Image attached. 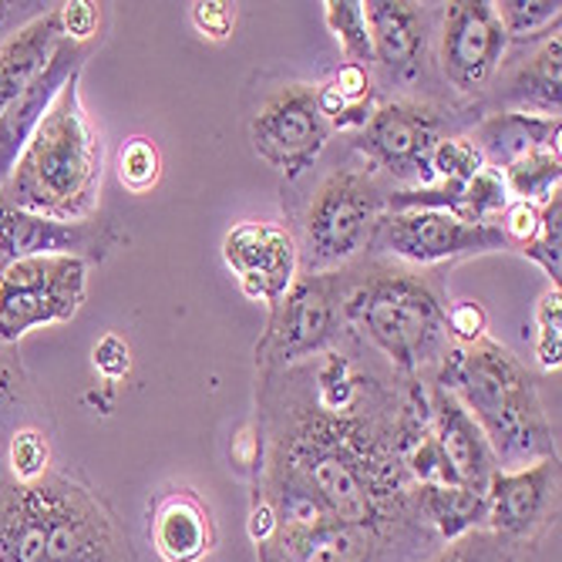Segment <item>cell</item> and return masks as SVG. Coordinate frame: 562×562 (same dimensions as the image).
Returning a JSON list of instances; mask_svg holds the SVG:
<instances>
[{"mask_svg": "<svg viewBox=\"0 0 562 562\" xmlns=\"http://www.w3.org/2000/svg\"><path fill=\"white\" fill-rule=\"evenodd\" d=\"M286 412H267L260 428V462L293 472L314 488L327 513L347 526H387L418 519L415 482L394 445V418L361 407L330 415L303 397Z\"/></svg>", "mask_w": 562, "mask_h": 562, "instance_id": "1", "label": "cell"}, {"mask_svg": "<svg viewBox=\"0 0 562 562\" xmlns=\"http://www.w3.org/2000/svg\"><path fill=\"white\" fill-rule=\"evenodd\" d=\"M431 384L451 391L475 418L498 472H516L546 458H559L532 374L498 340L482 337L475 344H454Z\"/></svg>", "mask_w": 562, "mask_h": 562, "instance_id": "2", "label": "cell"}, {"mask_svg": "<svg viewBox=\"0 0 562 562\" xmlns=\"http://www.w3.org/2000/svg\"><path fill=\"white\" fill-rule=\"evenodd\" d=\"M101 166L105 145L85 112L81 75H75L0 186V202L61 223H85L98 213Z\"/></svg>", "mask_w": 562, "mask_h": 562, "instance_id": "3", "label": "cell"}, {"mask_svg": "<svg viewBox=\"0 0 562 562\" xmlns=\"http://www.w3.org/2000/svg\"><path fill=\"white\" fill-rule=\"evenodd\" d=\"M344 314L347 330H357L381 357H387L394 374L407 378V384H422L428 374L435 381L454 347L441 283L394 260L357 263Z\"/></svg>", "mask_w": 562, "mask_h": 562, "instance_id": "4", "label": "cell"}, {"mask_svg": "<svg viewBox=\"0 0 562 562\" xmlns=\"http://www.w3.org/2000/svg\"><path fill=\"white\" fill-rule=\"evenodd\" d=\"M387 189L374 169H334L314 192L303 220L300 270L334 273L357 260L371 246L378 220L387 210Z\"/></svg>", "mask_w": 562, "mask_h": 562, "instance_id": "5", "label": "cell"}, {"mask_svg": "<svg viewBox=\"0 0 562 562\" xmlns=\"http://www.w3.org/2000/svg\"><path fill=\"white\" fill-rule=\"evenodd\" d=\"M357 267L334 273H303L293 280L286 296L270 311L257 357L263 371H283L306 357L327 353L347 330V293L353 286Z\"/></svg>", "mask_w": 562, "mask_h": 562, "instance_id": "6", "label": "cell"}, {"mask_svg": "<svg viewBox=\"0 0 562 562\" xmlns=\"http://www.w3.org/2000/svg\"><path fill=\"white\" fill-rule=\"evenodd\" d=\"M88 293V263L78 257H27L0 273V344L71 321Z\"/></svg>", "mask_w": 562, "mask_h": 562, "instance_id": "7", "label": "cell"}, {"mask_svg": "<svg viewBox=\"0 0 562 562\" xmlns=\"http://www.w3.org/2000/svg\"><path fill=\"white\" fill-rule=\"evenodd\" d=\"M260 549V562H422L438 549V536L422 522L387 526H347L330 522L300 539H270Z\"/></svg>", "mask_w": 562, "mask_h": 562, "instance_id": "8", "label": "cell"}, {"mask_svg": "<svg viewBox=\"0 0 562 562\" xmlns=\"http://www.w3.org/2000/svg\"><path fill=\"white\" fill-rule=\"evenodd\" d=\"M451 115L431 101H384L374 109L368 125L353 132V148L374 166L401 182H415V189L431 186V151L448 138Z\"/></svg>", "mask_w": 562, "mask_h": 562, "instance_id": "9", "label": "cell"}, {"mask_svg": "<svg viewBox=\"0 0 562 562\" xmlns=\"http://www.w3.org/2000/svg\"><path fill=\"white\" fill-rule=\"evenodd\" d=\"M371 246L381 257L407 267H435L445 260L482 257L508 249L498 226H479L458 220L448 210H394L378 220Z\"/></svg>", "mask_w": 562, "mask_h": 562, "instance_id": "10", "label": "cell"}, {"mask_svg": "<svg viewBox=\"0 0 562 562\" xmlns=\"http://www.w3.org/2000/svg\"><path fill=\"white\" fill-rule=\"evenodd\" d=\"M334 128L321 115L317 88L290 81L280 85L249 122V138L257 156L286 179H300L327 148Z\"/></svg>", "mask_w": 562, "mask_h": 562, "instance_id": "11", "label": "cell"}, {"mask_svg": "<svg viewBox=\"0 0 562 562\" xmlns=\"http://www.w3.org/2000/svg\"><path fill=\"white\" fill-rule=\"evenodd\" d=\"M508 37L495 21L488 0H454L441 18L438 61L445 81L458 94H479L498 75Z\"/></svg>", "mask_w": 562, "mask_h": 562, "instance_id": "12", "label": "cell"}, {"mask_svg": "<svg viewBox=\"0 0 562 562\" xmlns=\"http://www.w3.org/2000/svg\"><path fill=\"white\" fill-rule=\"evenodd\" d=\"M559 516V458L495 472L485 488V529L529 549Z\"/></svg>", "mask_w": 562, "mask_h": 562, "instance_id": "13", "label": "cell"}, {"mask_svg": "<svg viewBox=\"0 0 562 562\" xmlns=\"http://www.w3.org/2000/svg\"><path fill=\"white\" fill-rule=\"evenodd\" d=\"M223 263L233 270L243 293L267 311H273L300 277L296 239L283 226L257 220L236 223L223 236Z\"/></svg>", "mask_w": 562, "mask_h": 562, "instance_id": "14", "label": "cell"}, {"mask_svg": "<svg viewBox=\"0 0 562 562\" xmlns=\"http://www.w3.org/2000/svg\"><path fill=\"white\" fill-rule=\"evenodd\" d=\"M115 243L119 233L109 223H61L0 202V263L4 267L27 257H78L91 263L105 260Z\"/></svg>", "mask_w": 562, "mask_h": 562, "instance_id": "15", "label": "cell"}, {"mask_svg": "<svg viewBox=\"0 0 562 562\" xmlns=\"http://www.w3.org/2000/svg\"><path fill=\"white\" fill-rule=\"evenodd\" d=\"M85 58H88V44H75V41L61 37L58 47L50 50L47 65L37 71V78L11 101V105L4 109V115H0V186L8 182L18 156L31 142V135L41 125V119L47 115V109L55 105L61 88L75 75H81Z\"/></svg>", "mask_w": 562, "mask_h": 562, "instance_id": "16", "label": "cell"}, {"mask_svg": "<svg viewBox=\"0 0 562 562\" xmlns=\"http://www.w3.org/2000/svg\"><path fill=\"white\" fill-rule=\"evenodd\" d=\"M364 18L374 47V68L394 85L415 81L428 58V11L407 0H368Z\"/></svg>", "mask_w": 562, "mask_h": 562, "instance_id": "17", "label": "cell"}, {"mask_svg": "<svg viewBox=\"0 0 562 562\" xmlns=\"http://www.w3.org/2000/svg\"><path fill=\"white\" fill-rule=\"evenodd\" d=\"M428 425H431L438 448L448 458L451 472L458 475V482L485 495L488 479L498 472L495 454H492L482 428L475 425V418L458 404V397L451 391H445L438 384H428Z\"/></svg>", "mask_w": 562, "mask_h": 562, "instance_id": "18", "label": "cell"}, {"mask_svg": "<svg viewBox=\"0 0 562 562\" xmlns=\"http://www.w3.org/2000/svg\"><path fill=\"white\" fill-rule=\"evenodd\" d=\"M148 539L162 562H202L216 549V522L195 488L156 495L148 513Z\"/></svg>", "mask_w": 562, "mask_h": 562, "instance_id": "19", "label": "cell"}, {"mask_svg": "<svg viewBox=\"0 0 562 562\" xmlns=\"http://www.w3.org/2000/svg\"><path fill=\"white\" fill-rule=\"evenodd\" d=\"M58 41H61L58 8L34 14L27 24L14 27L0 41V115L37 78V71L47 65Z\"/></svg>", "mask_w": 562, "mask_h": 562, "instance_id": "20", "label": "cell"}, {"mask_svg": "<svg viewBox=\"0 0 562 562\" xmlns=\"http://www.w3.org/2000/svg\"><path fill=\"white\" fill-rule=\"evenodd\" d=\"M469 142L482 151L485 166L502 172L536 148L559 151V119L529 115V112H498V115H488L472 132Z\"/></svg>", "mask_w": 562, "mask_h": 562, "instance_id": "21", "label": "cell"}, {"mask_svg": "<svg viewBox=\"0 0 562 562\" xmlns=\"http://www.w3.org/2000/svg\"><path fill=\"white\" fill-rule=\"evenodd\" d=\"M559 85H562V41L559 34L546 37L532 58L519 61V68L508 75L502 91L508 112H529L559 119Z\"/></svg>", "mask_w": 562, "mask_h": 562, "instance_id": "22", "label": "cell"}, {"mask_svg": "<svg viewBox=\"0 0 562 562\" xmlns=\"http://www.w3.org/2000/svg\"><path fill=\"white\" fill-rule=\"evenodd\" d=\"M415 513L438 542L485 529V495L465 485H415Z\"/></svg>", "mask_w": 562, "mask_h": 562, "instance_id": "23", "label": "cell"}, {"mask_svg": "<svg viewBox=\"0 0 562 562\" xmlns=\"http://www.w3.org/2000/svg\"><path fill=\"white\" fill-rule=\"evenodd\" d=\"M317 105L334 132H361L378 109L371 68L340 65V71L317 88Z\"/></svg>", "mask_w": 562, "mask_h": 562, "instance_id": "24", "label": "cell"}, {"mask_svg": "<svg viewBox=\"0 0 562 562\" xmlns=\"http://www.w3.org/2000/svg\"><path fill=\"white\" fill-rule=\"evenodd\" d=\"M505 189L513 199L529 202V206L542 210L552 195H559V179H562V159L552 148H536L529 156H522L519 162H513L508 169H502Z\"/></svg>", "mask_w": 562, "mask_h": 562, "instance_id": "25", "label": "cell"}, {"mask_svg": "<svg viewBox=\"0 0 562 562\" xmlns=\"http://www.w3.org/2000/svg\"><path fill=\"white\" fill-rule=\"evenodd\" d=\"M498 27L508 41H529V37H552L559 34L562 4L559 0H498L492 4Z\"/></svg>", "mask_w": 562, "mask_h": 562, "instance_id": "26", "label": "cell"}, {"mask_svg": "<svg viewBox=\"0 0 562 562\" xmlns=\"http://www.w3.org/2000/svg\"><path fill=\"white\" fill-rule=\"evenodd\" d=\"M324 18L344 50V65L374 68V47H371V31L361 0H327Z\"/></svg>", "mask_w": 562, "mask_h": 562, "instance_id": "27", "label": "cell"}, {"mask_svg": "<svg viewBox=\"0 0 562 562\" xmlns=\"http://www.w3.org/2000/svg\"><path fill=\"white\" fill-rule=\"evenodd\" d=\"M508 202H513V195H508V189H505L502 172L492 166H482L465 182V189L458 192L454 216L465 220V223H479V226H498V216L505 213Z\"/></svg>", "mask_w": 562, "mask_h": 562, "instance_id": "28", "label": "cell"}, {"mask_svg": "<svg viewBox=\"0 0 562 562\" xmlns=\"http://www.w3.org/2000/svg\"><path fill=\"white\" fill-rule=\"evenodd\" d=\"M526 549L508 542L488 529L465 532L462 539H451L448 546H438L428 559L422 562H519Z\"/></svg>", "mask_w": 562, "mask_h": 562, "instance_id": "29", "label": "cell"}, {"mask_svg": "<svg viewBox=\"0 0 562 562\" xmlns=\"http://www.w3.org/2000/svg\"><path fill=\"white\" fill-rule=\"evenodd\" d=\"M519 252L536 260L546 270V277L552 280V286L559 290V283H562V263H559L562 260V192L552 195L539 210V229Z\"/></svg>", "mask_w": 562, "mask_h": 562, "instance_id": "30", "label": "cell"}, {"mask_svg": "<svg viewBox=\"0 0 562 562\" xmlns=\"http://www.w3.org/2000/svg\"><path fill=\"white\" fill-rule=\"evenodd\" d=\"M50 472V445L37 428H18L8 445V475L21 485H31Z\"/></svg>", "mask_w": 562, "mask_h": 562, "instance_id": "31", "label": "cell"}, {"mask_svg": "<svg viewBox=\"0 0 562 562\" xmlns=\"http://www.w3.org/2000/svg\"><path fill=\"white\" fill-rule=\"evenodd\" d=\"M119 176L132 192H148L162 176L159 145L151 138H142V135L128 138L122 145V156H119Z\"/></svg>", "mask_w": 562, "mask_h": 562, "instance_id": "32", "label": "cell"}, {"mask_svg": "<svg viewBox=\"0 0 562 562\" xmlns=\"http://www.w3.org/2000/svg\"><path fill=\"white\" fill-rule=\"evenodd\" d=\"M536 357L546 371L562 364V293L555 286L536 306Z\"/></svg>", "mask_w": 562, "mask_h": 562, "instance_id": "33", "label": "cell"}, {"mask_svg": "<svg viewBox=\"0 0 562 562\" xmlns=\"http://www.w3.org/2000/svg\"><path fill=\"white\" fill-rule=\"evenodd\" d=\"M488 330V317L479 303L472 300H462V303H448V334H451V344H475Z\"/></svg>", "mask_w": 562, "mask_h": 562, "instance_id": "34", "label": "cell"}, {"mask_svg": "<svg viewBox=\"0 0 562 562\" xmlns=\"http://www.w3.org/2000/svg\"><path fill=\"white\" fill-rule=\"evenodd\" d=\"M498 229H502L508 249H522L536 236V229H539V210L529 206V202L513 199L505 206V213L498 216Z\"/></svg>", "mask_w": 562, "mask_h": 562, "instance_id": "35", "label": "cell"}, {"mask_svg": "<svg viewBox=\"0 0 562 562\" xmlns=\"http://www.w3.org/2000/svg\"><path fill=\"white\" fill-rule=\"evenodd\" d=\"M91 361H94V371L105 381H122L132 371V350L119 334H105L94 344Z\"/></svg>", "mask_w": 562, "mask_h": 562, "instance_id": "36", "label": "cell"}, {"mask_svg": "<svg viewBox=\"0 0 562 562\" xmlns=\"http://www.w3.org/2000/svg\"><path fill=\"white\" fill-rule=\"evenodd\" d=\"M58 21H61V37L75 44H88L98 34V8L88 0H71V4H58Z\"/></svg>", "mask_w": 562, "mask_h": 562, "instance_id": "37", "label": "cell"}, {"mask_svg": "<svg viewBox=\"0 0 562 562\" xmlns=\"http://www.w3.org/2000/svg\"><path fill=\"white\" fill-rule=\"evenodd\" d=\"M192 24L199 34L223 41V37H229V31L236 24V8L220 4V0H210V4H192Z\"/></svg>", "mask_w": 562, "mask_h": 562, "instance_id": "38", "label": "cell"}, {"mask_svg": "<svg viewBox=\"0 0 562 562\" xmlns=\"http://www.w3.org/2000/svg\"><path fill=\"white\" fill-rule=\"evenodd\" d=\"M273 532H277L273 508L267 505V498L252 495V502H249V539L257 542V546H263V542L273 539Z\"/></svg>", "mask_w": 562, "mask_h": 562, "instance_id": "39", "label": "cell"}, {"mask_svg": "<svg viewBox=\"0 0 562 562\" xmlns=\"http://www.w3.org/2000/svg\"><path fill=\"white\" fill-rule=\"evenodd\" d=\"M18 387H21V381L14 374V368L0 361V412H4V407L18 397Z\"/></svg>", "mask_w": 562, "mask_h": 562, "instance_id": "40", "label": "cell"}, {"mask_svg": "<svg viewBox=\"0 0 562 562\" xmlns=\"http://www.w3.org/2000/svg\"><path fill=\"white\" fill-rule=\"evenodd\" d=\"M21 8H24V4H4V0H0V41L8 37L4 31H8V24L14 21V14L21 18Z\"/></svg>", "mask_w": 562, "mask_h": 562, "instance_id": "41", "label": "cell"}]
</instances>
